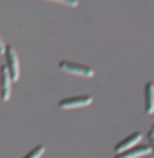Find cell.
Returning <instances> with one entry per match:
<instances>
[{"instance_id":"obj_10","label":"cell","mask_w":154,"mask_h":158,"mask_svg":"<svg viewBox=\"0 0 154 158\" xmlns=\"http://www.w3.org/2000/svg\"><path fill=\"white\" fill-rule=\"evenodd\" d=\"M149 146H151V151H152V155H154V133L152 131H149Z\"/></svg>"},{"instance_id":"obj_6","label":"cell","mask_w":154,"mask_h":158,"mask_svg":"<svg viewBox=\"0 0 154 158\" xmlns=\"http://www.w3.org/2000/svg\"><path fill=\"white\" fill-rule=\"evenodd\" d=\"M149 153H152L149 144H138V146L127 149V151L120 153V155H115V158H140V156L149 155Z\"/></svg>"},{"instance_id":"obj_3","label":"cell","mask_w":154,"mask_h":158,"mask_svg":"<svg viewBox=\"0 0 154 158\" xmlns=\"http://www.w3.org/2000/svg\"><path fill=\"white\" fill-rule=\"evenodd\" d=\"M91 102H93V97H91V95H77V97L61 99L58 106L61 110H75V108H84V106H90Z\"/></svg>"},{"instance_id":"obj_4","label":"cell","mask_w":154,"mask_h":158,"mask_svg":"<svg viewBox=\"0 0 154 158\" xmlns=\"http://www.w3.org/2000/svg\"><path fill=\"white\" fill-rule=\"evenodd\" d=\"M11 83L13 79L9 76V70L0 67V101H7L11 97Z\"/></svg>"},{"instance_id":"obj_5","label":"cell","mask_w":154,"mask_h":158,"mask_svg":"<svg viewBox=\"0 0 154 158\" xmlns=\"http://www.w3.org/2000/svg\"><path fill=\"white\" fill-rule=\"evenodd\" d=\"M142 133L140 131H135V133H131L129 137H125L122 142H118L115 146V155H120V153H124V151H127V149L135 148V146H138L140 144V140H142Z\"/></svg>"},{"instance_id":"obj_8","label":"cell","mask_w":154,"mask_h":158,"mask_svg":"<svg viewBox=\"0 0 154 158\" xmlns=\"http://www.w3.org/2000/svg\"><path fill=\"white\" fill-rule=\"evenodd\" d=\"M43 153H45V146L41 144V146H36V148L32 149V151H29V153H27V155H25L23 158H39L41 155H43Z\"/></svg>"},{"instance_id":"obj_11","label":"cell","mask_w":154,"mask_h":158,"mask_svg":"<svg viewBox=\"0 0 154 158\" xmlns=\"http://www.w3.org/2000/svg\"><path fill=\"white\" fill-rule=\"evenodd\" d=\"M6 52V45H4V40H2V36H0V56Z\"/></svg>"},{"instance_id":"obj_9","label":"cell","mask_w":154,"mask_h":158,"mask_svg":"<svg viewBox=\"0 0 154 158\" xmlns=\"http://www.w3.org/2000/svg\"><path fill=\"white\" fill-rule=\"evenodd\" d=\"M48 2H56V4H63V6H70V7H77V0H48Z\"/></svg>"},{"instance_id":"obj_1","label":"cell","mask_w":154,"mask_h":158,"mask_svg":"<svg viewBox=\"0 0 154 158\" xmlns=\"http://www.w3.org/2000/svg\"><path fill=\"white\" fill-rule=\"evenodd\" d=\"M59 70L67 72V74H72V76H79V77H93L95 70L88 65H83V63H74V61H59Z\"/></svg>"},{"instance_id":"obj_2","label":"cell","mask_w":154,"mask_h":158,"mask_svg":"<svg viewBox=\"0 0 154 158\" xmlns=\"http://www.w3.org/2000/svg\"><path fill=\"white\" fill-rule=\"evenodd\" d=\"M6 69L9 70V76L13 81H18L20 79V61H18V54H16V50L13 45H7L6 47Z\"/></svg>"},{"instance_id":"obj_7","label":"cell","mask_w":154,"mask_h":158,"mask_svg":"<svg viewBox=\"0 0 154 158\" xmlns=\"http://www.w3.org/2000/svg\"><path fill=\"white\" fill-rule=\"evenodd\" d=\"M144 104H145V113L152 115L154 113V83H147L144 88Z\"/></svg>"},{"instance_id":"obj_12","label":"cell","mask_w":154,"mask_h":158,"mask_svg":"<svg viewBox=\"0 0 154 158\" xmlns=\"http://www.w3.org/2000/svg\"><path fill=\"white\" fill-rule=\"evenodd\" d=\"M151 131H152V133H154V124H152V126H151Z\"/></svg>"}]
</instances>
